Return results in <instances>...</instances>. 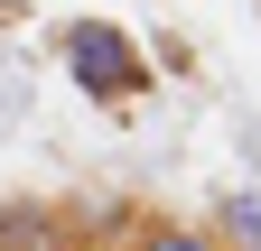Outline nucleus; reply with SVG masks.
Segmentation results:
<instances>
[{
    "instance_id": "obj_1",
    "label": "nucleus",
    "mask_w": 261,
    "mask_h": 251,
    "mask_svg": "<svg viewBox=\"0 0 261 251\" xmlns=\"http://www.w3.org/2000/svg\"><path fill=\"white\" fill-rule=\"evenodd\" d=\"M65 66H75V84L93 93V103H121V93H140V84H149L140 47H130L121 28H103V19H84L75 38H65Z\"/></svg>"
},
{
    "instance_id": "obj_2",
    "label": "nucleus",
    "mask_w": 261,
    "mask_h": 251,
    "mask_svg": "<svg viewBox=\"0 0 261 251\" xmlns=\"http://www.w3.org/2000/svg\"><path fill=\"white\" fill-rule=\"evenodd\" d=\"M224 242L261 251V186H243V196H224Z\"/></svg>"
},
{
    "instance_id": "obj_3",
    "label": "nucleus",
    "mask_w": 261,
    "mask_h": 251,
    "mask_svg": "<svg viewBox=\"0 0 261 251\" xmlns=\"http://www.w3.org/2000/svg\"><path fill=\"white\" fill-rule=\"evenodd\" d=\"M149 251H215V242H205V233H177V224H159V233H149Z\"/></svg>"
}]
</instances>
